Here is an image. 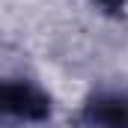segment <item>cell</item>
Wrapping results in <instances>:
<instances>
[{
    "mask_svg": "<svg viewBox=\"0 0 128 128\" xmlns=\"http://www.w3.org/2000/svg\"><path fill=\"white\" fill-rule=\"evenodd\" d=\"M90 119L98 128H128V101L125 98H96L90 104Z\"/></svg>",
    "mask_w": 128,
    "mask_h": 128,
    "instance_id": "obj_2",
    "label": "cell"
},
{
    "mask_svg": "<svg viewBox=\"0 0 128 128\" xmlns=\"http://www.w3.org/2000/svg\"><path fill=\"white\" fill-rule=\"evenodd\" d=\"M101 6H107V9H116V6H122V0H98Z\"/></svg>",
    "mask_w": 128,
    "mask_h": 128,
    "instance_id": "obj_3",
    "label": "cell"
},
{
    "mask_svg": "<svg viewBox=\"0 0 128 128\" xmlns=\"http://www.w3.org/2000/svg\"><path fill=\"white\" fill-rule=\"evenodd\" d=\"M3 110L21 119H45L48 116V98L30 84H6L3 86Z\"/></svg>",
    "mask_w": 128,
    "mask_h": 128,
    "instance_id": "obj_1",
    "label": "cell"
}]
</instances>
